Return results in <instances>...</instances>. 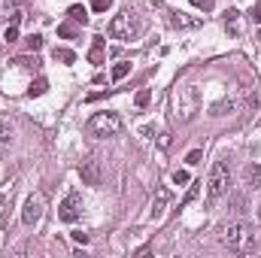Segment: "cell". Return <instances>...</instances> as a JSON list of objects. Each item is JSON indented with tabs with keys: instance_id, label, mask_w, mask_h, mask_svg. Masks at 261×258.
<instances>
[{
	"instance_id": "obj_7",
	"label": "cell",
	"mask_w": 261,
	"mask_h": 258,
	"mask_svg": "<svg viewBox=\"0 0 261 258\" xmlns=\"http://www.w3.org/2000/svg\"><path fill=\"white\" fill-rule=\"evenodd\" d=\"M79 176L85 186H100V161L97 158H85L79 164Z\"/></svg>"
},
{
	"instance_id": "obj_17",
	"label": "cell",
	"mask_w": 261,
	"mask_h": 258,
	"mask_svg": "<svg viewBox=\"0 0 261 258\" xmlns=\"http://www.w3.org/2000/svg\"><path fill=\"white\" fill-rule=\"evenodd\" d=\"M46 91H49V82H46V79H37V82L28 88V94H31V97H40V94H46Z\"/></svg>"
},
{
	"instance_id": "obj_8",
	"label": "cell",
	"mask_w": 261,
	"mask_h": 258,
	"mask_svg": "<svg viewBox=\"0 0 261 258\" xmlns=\"http://www.w3.org/2000/svg\"><path fill=\"white\" fill-rule=\"evenodd\" d=\"M167 15H170V24H173V28H179V31H192V28L200 24V18L186 15V12H167Z\"/></svg>"
},
{
	"instance_id": "obj_19",
	"label": "cell",
	"mask_w": 261,
	"mask_h": 258,
	"mask_svg": "<svg viewBox=\"0 0 261 258\" xmlns=\"http://www.w3.org/2000/svg\"><path fill=\"white\" fill-rule=\"evenodd\" d=\"M55 61H64V64H73V61H76V55H73L70 49H55Z\"/></svg>"
},
{
	"instance_id": "obj_9",
	"label": "cell",
	"mask_w": 261,
	"mask_h": 258,
	"mask_svg": "<svg viewBox=\"0 0 261 258\" xmlns=\"http://www.w3.org/2000/svg\"><path fill=\"white\" fill-rule=\"evenodd\" d=\"M103 52H107L103 37H94V43H91V49H88V61H91V64H100V61H103Z\"/></svg>"
},
{
	"instance_id": "obj_25",
	"label": "cell",
	"mask_w": 261,
	"mask_h": 258,
	"mask_svg": "<svg viewBox=\"0 0 261 258\" xmlns=\"http://www.w3.org/2000/svg\"><path fill=\"white\" fill-rule=\"evenodd\" d=\"M197 9H203V12H213V6H216V0H192Z\"/></svg>"
},
{
	"instance_id": "obj_30",
	"label": "cell",
	"mask_w": 261,
	"mask_h": 258,
	"mask_svg": "<svg viewBox=\"0 0 261 258\" xmlns=\"http://www.w3.org/2000/svg\"><path fill=\"white\" fill-rule=\"evenodd\" d=\"M0 55H3V43H0Z\"/></svg>"
},
{
	"instance_id": "obj_16",
	"label": "cell",
	"mask_w": 261,
	"mask_h": 258,
	"mask_svg": "<svg viewBox=\"0 0 261 258\" xmlns=\"http://www.w3.org/2000/svg\"><path fill=\"white\" fill-rule=\"evenodd\" d=\"M128 73H130V64H128V61H119V64L113 67V73H110V76H113L116 82H122V79H125Z\"/></svg>"
},
{
	"instance_id": "obj_13",
	"label": "cell",
	"mask_w": 261,
	"mask_h": 258,
	"mask_svg": "<svg viewBox=\"0 0 261 258\" xmlns=\"http://www.w3.org/2000/svg\"><path fill=\"white\" fill-rule=\"evenodd\" d=\"M225 28H228L234 37L240 34V12H237V9H228V12H225Z\"/></svg>"
},
{
	"instance_id": "obj_15",
	"label": "cell",
	"mask_w": 261,
	"mask_h": 258,
	"mask_svg": "<svg viewBox=\"0 0 261 258\" xmlns=\"http://www.w3.org/2000/svg\"><path fill=\"white\" fill-rule=\"evenodd\" d=\"M70 18L79 24H88V9L85 6H70Z\"/></svg>"
},
{
	"instance_id": "obj_22",
	"label": "cell",
	"mask_w": 261,
	"mask_h": 258,
	"mask_svg": "<svg viewBox=\"0 0 261 258\" xmlns=\"http://www.w3.org/2000/svg\"><path fill=\"white\" fill-rule=\"evenodd\" d=\"M110 6H113V0H91V9L94 12H107Z\"/></svg>"
},
{
	"instance_id": "obj_5",
	"label": "cell",
	"mask_w": 261,
	"mask_h": 258,
	"mask_svg": "<svg viewBox=\"0 0 261 258\" xmlns=\"http://www.w3.org/2000/svg\"><path fill=\"white\" fill-rule=\"evenodd\" d=\"M43 210H46V200H43V194H31V197L24 200L21 222H24V225H37V222L43 219Z\"/></svg>"
},
{
	"instance_id": "obj_24",
	"label": "cell",
	"mask_w": 261,
	"mask_h": 258,
	"mask_svg": "<svg viewBox=\"0 0 261 258\" xmlns=\"http://www.w3.org/2000/svg\"><path fill=\"white\" fill-rule=\"evenodd\" d=\"M200 158H203V152H200V149H192V152L186 155V164H192V167H195V164L200 161Z\"/></svg>"
},
{
	"instance_id": "obj_20",
	"label": "cell",
	"mask_w": 261,
	"mask_h": 258,
	"mask_svg": "<svg viewBox=\"0 0 261 258\" xmlns=\"http://www.w3.org/2000/svg\"><path fill=\"white\" fill-rule=\"evenodd\" d=\"M28 49H31V52H40V49H43V37H40V34H31V37H28Z\"/></svg>"
},
{
	"instance_id": "obj_18",
	"label": "cell",
	"mask_w": 261,
	"mask_h": 258,
	"mask_svg": "<svg viewBox=\"0 0 261 258\" xmlns=\"http://www.w3.org/2000/svg\"><path fill=\"white\" fill-rule=\"evenodd\" d=\"M149 100H152V91H149V88H140V91H137V94H134V104H137V107H140V110H143V107H146V104H149Z\"/></svg>"
},
{
	"instance_id": "obj_23",
	"label": "cell",
	"mask_w": 261,
	"mask_h": 258,
	"mask_svg": "<svg viewBox=\"0 0 261 258\" xmlns=\"http://www.w3.org/2000/svg\"><path fill=\"white\" fill-rule=\"evenodd\" d=\"M195 197H197V183H195V186H189V194L182 197V203H179V210H182V207H189V203H192Z\"/></svg>"
},
{
	"instance_id": "obj_12",
	"label": "cell",
	"mask_w": 261,
	"mask_h": 258,
	"mask_svg": "<svg viewBox=\"0 0 261 258\" xmlns=\"http://www.w3.org/2000/svg\"><path fill=\"white\" fill-rule=\"evenodd\" d=\"M12 134H15L12 122H0V149H3V152H6L9 143H12Z\"/></svg>"
},
{
	"instance_id": "obj_11",
	"label": "cell",
	"mask_w": 261,
	"mask_h": 258,
	"mask_svg": "<svg viewBox=\"0 0 261 258\" xmlns=\"http://www.w3.org/2000/svg\"><path fill=\"white\" fill-rule=\"evenodd\" d=\"M246 186L249 189H261V164H246Z\"/></svg>"
},
{
	"instance_id": "obj_4",
	"label": "cell",
	"mask_w": 261,
	"mask_h": 258,
	"mask_svg": "<svg viewBox=\"0 0 261 258\" xmlns=\"http://www.w3.org/2000/svg\"><path fill=\"white\" fill-rule=\"evenodd\" d=\"M122 128H125V122H122L119 113H94L88 119V131L94 137H113V134H119Z\"/></svg>"
},
{
	"instance_id": "obj_3",
	"label": "cell",
	"mask_w": 261,
	"mask_h": 258,
	"mask_svg": "<svg viewBox=\"0 0 261 258\" xmlns=\"http://www.w3.org/2000/svg\"><path fill=\"white\" fill-rule=\"evenodd\" d=\"M228 189H231V167H228V161H216L206 176V203L213 207L219 197L228 194Z\"/></svg>"
},
{
	"instance_id": "obj_29",
	"label": "cell",
	"mask_w": 261,
	"mask_h": 258,
	"mask_svg": "<svg viewBox=\"0 0 261 258\" xmlns=\"http://www.w3.org/2000/svg\"><path fill=\"white\" fill-rule=\"evenodd\" d=\"M252 18H255V21H258V24H261V0H258V6L252 9Z\"/></svg>"
},
{
	"instance_id": "obj_6",
	"label": "cell",
	"mask_w": 261,
	"mask_h": 258,
	"mask_svg": "<svg viewBox=\"0 0 261 258\" xmlns=\"http://www.w3.org/2000/svg\"><path fill=\"white\" fill-rule=\"evenodd\" d=\"M79 213H82V200H79L76 192H70L64 200H61V207H58V219H61V222H76Z\"/></svg>"
},
{
	"instance_id": "obj_28",
	"label": "cell",
	"mask_w": 261,
	"mask_h": 258,
	"mask_svg": "<svg viewBox=\"0 0 261 258\" xmlns=\"http://www.w3.org/2000/svg\"><path fill=\"white\" fill-rule=\"evenodd\" d=\"M58 34H61V37H73V28H70V24H58Z\"/></svg>"
},
{
	"instance_id": "obj_1",
	"label": "cell",
	"mask_w": 261,
	"mask_h": 258,
	"mask_svg": "<svg viewBox=\"0 0 261 258\" xmlns=\"http://www.w3.org/2000/svg\"><path fill=\"white\" fill-rule=\"evenodd\" d=\"M222 243L231 249V252H252L255 249V234H252V225L237 219L231 225H225V234H222Z\"/></svg>"
},
{
	"instance_id": "obj_14",
	"label": "cell",
	"mask_w": 261,
	"mask_h": 258,
	"mask_svg": "<svg viewBox=\"0 0 261 258\" xmlns=\"http://www.w3.org/2000/svg\"><path fill=\"white\" fill-rule=\"evenodd\" d=\"M18 21H21V15H18V12H12V21L6 24V34H3V40H6V43H15V40H18Z\"/></svg>"
},
{
	"instance_id": "obj_2",
	"label": "cell",
	"mask_w": 261,
	"mask_h": 258,
	"mask_svg": "<svg viewBox=\"0 0 261 258\" xmlns=\"http://www.w3.org/2000/svg\"><path fill=\"white\" fill-rule=\"evenodd\" d=\"M143 34V21H140V15L134 12V9H122L119 15H113V21H110V37H116V40H122V43H130V40H137Z\"/></svg>"
},
{
	"instance_id": "obj_10",
	"label": "cell",
	"mask_w": 261,
	"mask_h": 258,
	"mask_svg": "<svg viewBox=\"0 0 261 258\" xmlns=\"http://www.w3.org/2000/svg\"><path fill=\"white\" fill-rule=\"evenodd\" d=\"M167 200H170V192H167V189H158V197H155V203H152V219H161V216H164Z\"/></svg>"
},
{
	"instance_id": "obj_21",
	"label": "cell",
	"mask_w": 261,
	"mask_h": 258,
	"mask_svg": "<svg viewBox=\"0 0 261 258\" xmlns=\"http://www.w3.org/2000/svg\"><path fill=\"white\" fill-rule=\"evenodd\" d=\"M189 179H192V176H189V170H176V173H173V186H186Z\"/></svg>"
},
{
	"instance_id": "obj_26",
	"label": "cell",
	"mask_w": 261,
	"mask_h": 258,
	"mask_svg": "<svg viewBox=\"0 0 261 258\" xmlns=\"http://www.w3.org/2000/svg\"><path fill=\"white\" fill-rule=\"evenodd\" d=\"M12 12V0H0V21Z\"/></svg>"
},
{
	"instance_id": "obj_27",
	"label": "cell",
	"mask_w": 261,
	"mask_h": 258,
	"mask_svg": "<svg viewBox=\"0 0 261 258\" xmlns=\"http://www.w3.org/2000/svg\"><path fill=\"white\" fill-rule=\"evenodd\" d=\"M70 237H73V243H82V246L88 243V234H82V231H73Z\"/></svg>"
}]
</instances>
